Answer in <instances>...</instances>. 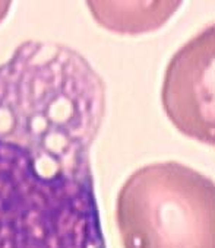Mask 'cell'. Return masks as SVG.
I'll list each match as a JSON object with an SVG mask.
<instances>
[{"label":"cell","mask_w":215,"mask_h":248,"mask_svg":"<svg viewBox=\"0 0 215 248\" xmlns=\"http://www.w3.org/2000/svg\"><path fill=\"white\" fill-rule=\"evenodd\" d=\"M105 105L69 46L30 40L0 63V248H107L91 162Z\"/></svg>","instance_id":"1"},{"label":"cell","mask_w":215,"mask_h":248,"mask_svg":"<svg viewBox=\"0 0 215 248\" xmlns=\"http://www.w3.org/2000/svg\"><path fill=\"white\" fill-rule=\"evenodd\" d=\"M214 181L179 162L136 170L117 196L125 248H215Z\"/></svg>","instance_id":"2"},{"label":"cell","mask_w":215,"mask_h":248,"mask_svg":"<svg viewBox=\"0 0 215 248\" xmlns=\"http://www.w3.org/2000/svg\"><path fill=\"white\" fill-rule=\"evenodd\" d=\"M163 105L182 133L214 145V27L173 56L163 83Z\"/></svg>","instance_id":"3"},{"label":"cell","mask_w":215,"mask_h":248,"mask_svg":"<svg viewBox=\"0 0 215 248\" xmlns=\"http://www.w3.org/2000/svg\"><path fill=\"white\" fill-rule=\"evenodd\" d=\"M180 2H88L92 16L116 32L139 34L160 28Z\"/></svg>","instance_id":"4"},{"label":"cell","mask_w":215,"mask_h":248,"mask_svg":"<svg viewBox=\"0 0 215 248\" xmlns=\"http://www.w3.org/2000/svg\"><path fill=\"white\" fill-rule=\"evenodd\" d=\"M9 9H11V2H0V21L6 16Z\"/></svg>","instance_id":"5"}]
</instances>
